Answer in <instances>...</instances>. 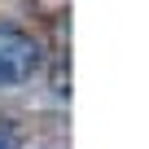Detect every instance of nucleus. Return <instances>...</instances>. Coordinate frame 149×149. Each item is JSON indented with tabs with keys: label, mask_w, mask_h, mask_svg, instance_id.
<instances>
[{
	"label": "nucleus",
	"mask_w": 149,
	"mask_h": 149,
	"mask_svg": "<svg viewBox=\"0 0 149 149\" xmlns=\"http://www.w3.org/2000/svg\"><path fill=\"white\" fill-rule=\"evenodd\" d=\"M35 66H40V44L31 35L5 26L0 31V79L5 84H22V79L35 74Z\"/></svg>",
	"instance_id": "obj_1"
},
{
	"label": "nucleus",
	"mask_w": 149,
	"mask_h": 149,
	"mask_svg": "<svg viewBox=\"0 0 149 149\" xmlns=\"http://www.w3.org/2000/svg\"><path fill=\"white\" fill-rule=\"evenodd\" d=\"M0 149H9V127H0Z\"/></svg>",
	"instance_id": "obj_2"
}]
</instances>
